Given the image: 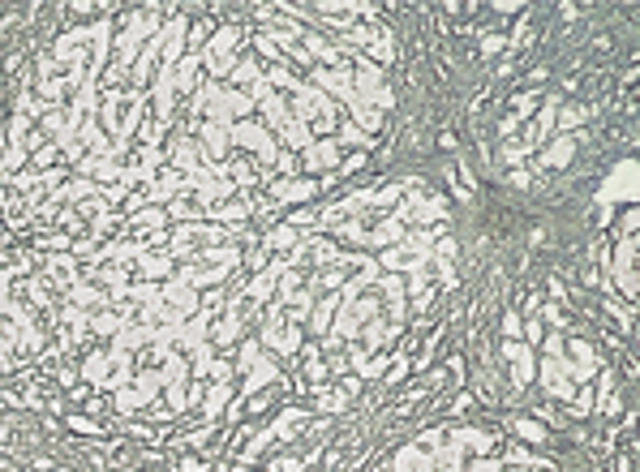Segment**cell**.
I'll return each mask as SVG.
<instances>
[{
    "label": "cell",
    "instance_id": "1",
    "mask_svg": "<svg viewBox=\"0 0 640 472\" xmlns=\"http://www.w3.org/2000/svg\"><path fill=\"white\" fill-rule=\"evenodd\" d=\"M228 146H245V151H254V163H275V138L266 133L258 120H237L228 129Z\"/></svg>",
    "mask_w": 640,
    "mask_h": 472
},
{
    "label": "cell",
    "instance_id": "2",
    "mask_svg": "<svg viewBox=\"0 0 640 472\" xmlns=\"http://www.w3.org/2000/svg\"><path fill=\"white\" fill-rule=\"evenodd\" d=\"M266 189H271V202H275V207H301V202H310V197H318L322 193V181H297V176H275L271 185H266Z\"/></svg>",
    "mask_w": 640,
    "mask_h": 472
},
{
    "label": "cell",
    "instance_id": "3",
    "mask_svg": "<svg viewBox=\"0 0 640 472\" xmlns=\"http://www.w3.org/2000/svg\"><path fill=\"white\" fill-rule=\"evenodd\" d=\"M498 356L512 361V387H529V382H533L537 352H533L524 340H503V344H498Z\"/></svg>",
    "mask_w": 640,
    "mask_h": 472
},
{
    "label": "cell",
    "instance_id": "4",
    "mask_svg": "<svg viewBox=\"0 0 640 472\" xmlns=\"http://www.w3.org/2000/svg\"><path fill=\"white\" fill-rule=\"evenodd\" d=\"M301 172H335V167H340V146H335L331 138H314L306 151H301Z\"/></svg>",
    "mask_w": 640,
    "mask_h": 472
},
{
    "label": "cell",
    "instance_id": "5",
    "mask_svg": "<svg viewBox=\"0 0 640 472\" xmlns=\"http://www.w3.org/2000/svg\"><path fill=\"white\" fill-rule=\"evenodd\" d=\"M554 112H559V104H554V99H546V108L542 112H537L533 120H524V133H520V146L533 155L537 146H546L550 142V133H554Z\"/></svg>",
    "mask_w": 640,
    "mask_h": 472
},
{
    "label": "cell",
    "instance_id": "6",
    "mask_svg": "<svg viewBox=\"0 0 640 472\" xmlns=\"http://www.w3.org/2000/svg\"><path fill=\"white\" fill-rule=\"evenodd\" d=\"M310 142H314L310 125H301V120H292V116L275 129V146H280V151H292V155H297V151H306Z\"/></svg>",
    "mask_w": 640,
    "mask_h": 472
},
{
    "label": "cell",
    "instance_id": "7",
    "mask_svg": "<svg viewBox=\"0 0 640 472\" xmlns=\"http://www.w3.org/2000/svg\"><path fill=\"white\" fill-rule=\"evenodd\" d=\"M258 78H262V60L237 56V60H232V74H228V90H250Z\"/></svg>",
    "mask_w": 640,
    "mask_h": 472
},
{
    "label": "cell",
    "instance_id": "8",
    "mask_svg": "<svg viewBox=\"0 0 640 472\" xmlns=\"http://www.w3.org/2000/svg\"><path fill=\"white\" fill-rule=\"evenodd\" d=\"M571 155H576V142H571V133H559L554 146H550V151H542V155H537V163H529V167H533V172H537V167H567V159H571Z\"/></svg>",
    "mask_w": 640,
    "mask_h": 472
},
{
    "label": "cell",
    "instance_id": "9",
    "mask_svg": "<svg viewBox=\"0 0 640 472\" xmlns=\"http://www.w3.org/2000/svg\"><path fill=\"white\" fill-rule=\"evenodd\" d=\"M508 429L520 438V443H529V447H542L546 438H550V429L537 421V417H512V425H508Z\"/></svg>",
    "mask_w": 640,
    "mask_h": 472
},
{
    "label": "cell",
    "instance_id": "10",
    "mask_svg": "<svg viewBox=\"0 0 640 472\" xmlns=\"http://www.w3.org/2000/svg\"><path fill=\"white\" fill-rule=\"evenodd\" d=\"M258 112H262V129H280L284 120H288V104H284V95H266V99H258V104H254Z\"/></svg>",
    "mask_w": 640,
    "mask_h": 472
},
{
    "label": "cell",
    "instance_id": "11",
    "mask_svg": "<svg viewBox=\"0 0 640 472\" xmlns=\"http://www.w3.org/2000/svg\"><path fill=\"white\" fill-rule=\"evenodd\" d=\"M310 395H314V408L327 412V417H331V412H348V395H344L340 387H314Z\"/></svg>",
    "mask_w": 640,
    "mask_h": 472
},
{
    "label": "cell",
    "instance_id": "12",
    "mask_svg": "<svg viewBox=\"0 0 640 472\" xmlns=\"http://www.w3.org/2000/svg\"><path fill=\"white\" fill-rule=\"evenodd\" d=\"M563 356H571L567 365H601V356L593 352V344L580 340V335H567V340H563Z\"/></svg>",
    "mask_w": 640,
    "mask_h": 472
},
{
    "label": "cell",
    "instance_id": "13",
    "mask_svg": "<svg viewBox=\"0 0 640 472\" xmlns=\"http://www.w3.org/2000/svg\"><path fill=\"white\" fill-rule=\"evenodd\" d=\"M232 391H237V382H232V378H228V382H207V399H202V417L211 421V417L224 408V399H232Z\"/></svg>",
    "mask_w": 640,
    "mask_h": 472
},
{
    "label": "cell",
    "instance_id": "14",
    "mask_svg": "<svg viewBox=\"0 0 640 472\" xmlns=\"http://www.w3.org/2000/svg\"><path fill=\"white\" fill-rule=\"evenodd\" d=\"M297 241H301V232H292V228L280 223V228H271V232L258 241V249H266V254H275V249H297Z\"/></svg>",
    "mask_w": 640,
    "mask_h": 472
},
{
    "label": "cell",
    "instance_id": "15",
    "mask_svg": "<svg viewBox=\"0 0 640 472\" xmlns=\"http://www.w3.org/2000/svg\"><path fill=\"white\" fill-rule=\"evenodd\" d=\"M262 82H266V90H292L297 86V74L288 69V64H266V69H262Z\"/></svg>",
    "mask_w": 640,
    "mask_h": 472
},
{
    "label": "cell",
    "instance_id": "16",
    "mask_svg": "<svg viewBox=\"0 0 640 472\" xmlns=\"http://www.w3.org/2000/svg\"><path fill=\"white\" fill-rule=\"evenodd\" d=\"M589 412H593V387H576V391H571V399H567V417L580 421V417H589Z\"/></svg>",
    "mask_w": 640,
    "mask_h": 472
},
{
    "label": "cell",
    "instance_id": "17",
    "mask_svg": "<svg viewBox=\"0 0 640 472\" xmlns=\"http://www.w3.org/2000/svg\"><path fill=\"white\" fill-rule=\"evenodd\" d=\"M589 116H593V108H576V104H567V108H559V112H554V129H580Z\"/></svg>",
    "mask_w": 640,
    "mask_h": 472
},
{
    "label": "cell",
    "instance_id": "18",
    "mask_svg": "<svg viewBox=\"0 0 640 472\" xmlns=\"http://www.w3.org/2000/svg\"><path fill=\"white\" fill-rule=\"evenodd\" d=\"M537 104H542V95H537V90H516L512 95V116L529 120V116H537Z\"/></svg>",
    "mask_w": 640,
    "mask_h": 472
},
{
    "label": "cell",
    "instance_id": "19",
    "mask_svg": "<svg viewBox=\"0 0 640 472\" xmlns=\"http://www.w3.org/2000/svg\"><path fill=\"white\" fill-rule=\"evenodd\" d=\"M250 43H254V52H258V56H266V64H288V56H284V52H280L271 39H266L262 30H254V35H250Z\"/></svg>",
    "mask_w": 640,
    "mask_h": 472
},
{
    "label": "cell",
    "instance_id": "20",
    "mask_svg": "<svg viewBox=\"0 0 640 472\" xmlns=\"http://www.w3.org/2000/svg\"><path fill=\"white\" fill-rule=\"evenodd\" d=\"M409 374H413V356H409V352H395V356H391V369H387L383 378H387V387H400Z\"/></svg>",
    "mask_w": 640,
    "mask_h": 472
},
{
    "label": "cell",
    "instance_id": "21",
    "mask_svg": "<svg viewBox=\"0 0 640 472\" xmlns=\"http://www.w3.org/2000/svg\"><path fill=\"white\" fill-rule=\"evenodd\" d=\"M211 30H215V22H193L185 30V52H202V43L211 39Z\"/></svg>",
    "mask_w": 640,
    "mask_h": 472
},
{
    "label": "cell",
    "instance_id": "22",
    "mask_svg": "<svg viewBox=\"0 0 640 472\" xmlns=\"http://www.w3.org/2000/svg\"><path fill=\"white\" fill-rule=\"evenodd\" d=\"M498 464H503V468H508V464H512V468H537V455H529L524 447H503V451H498Z\"/></svg>",
    "mask_w": 640,
    "mask_h": 472
},
{
    "label": "cell",
    "instance_id": "23",
    "mask_svg": "<svg viewBox=\"0 0 640 472\" xmlns=\"http://www.w3.org/2000/svg\"><path fill=\"white\" fill-rule=\"evenodd\" d=\"M258 356H262V344H258V335H250V340L237 348V356H232V365H237V369H254Z\"/></svg>",
    "mask_w": 640,
    "mask_h": 472
},
{
    "label": "cell",
    "instance_id": "24",
    "mask_svg": "<svg viewBox=\"0 0 640 472\" xmlns=\"http://www.w3.org/2000/svg\"><path fill=\"white\" fill-rule=\"evenodd\" d=\"M520 326H524L520 310H503V314H498V331H503V340H520Z\"/></svg>",
    "mask_w": 640,
    "mask_h": 472
},
{
    "label": "cell",
    "instance_id": "25",
    "mask_svg": "<svg viewBox=\"0 0 640 472\" xmlns=\"http://www.w3.org/2000/svg\"><path fill=\"white\" fill-rule=\"evenodd\" d=\"M30 163H35L39 172H52V163H64V155H60V146H43V151L30 155Z\"/></svg>",
    "mask_w": 640,
    "mask_h": 472
},
{
    "label": "cell",
    "instance_id": "26",
    "mask_svg": "<svg viewBox=\"0 0 640 472\" xmlns=\"http://www.w3.org/2000/svg\"><path fill=\"white\" fill-rule=\"evenodd\" d=\"M69 429H78V433H90V438H108V429L99 425V421H90V417H69Z\"/></svg>",
    "mask_w": 640,
    "mask_h": 472
},
{
    "label": "cell",
    "instance_id": "27",
    "mask_svg": "<svg viewBox=\"0 0 640 472\" xmlns=\"http://www.w3.org/2000/svg\"><path fill=\"white\" fill-rule=\"evenodd\" d=\"M104 365H108V352H90V356H86V365H82V374L104 382Z\"/></svg>",
    "mask_w": 640,
    "mask_h": 472
},
{
    "label": "cell",
    "instance_id": "28",
    "mask_svg": "<svg viewBox=\"0 0 640 472\" xmlns=\"http://www.w3.org/2000/svg\"><path fill=\"white\" fill-rule=\"evenodd\" d=\"M275 176H297V155L292 151H275V167H271Z\"/></svg>",
    "mask_w": 640,
    "mask_h": 472
},
{
    "label": "cell",
    "instance_id": "29",
    "mask_svg": "<svg viewBox=\"0 0 640 472\" xmlns=\"http://www.w3.org/2000/svg\"><path fill=\"white\" fill-rule=\"evenodd\" d=\"M464 472H503V464H498V455H477Z\"/></svg>",
    "mask_w": 640,
    "mask_h": 472
},
{
    "label": "cell",
    "instance_id": "30",
    "mask_svg": "<svg viewBox=\"0 0 640 472\" xmlns=\"http://www.w3.org/2000/svg\"><path fill=\"white\" fill-rule=\"evenodd\" d=\"M494 52H508V35H486L482 39V56H494Z\"/></svg>",
    "mask_w": 640,
    "mask_h": 472
},
{
    "label": "cell",
    "instance_id": "31",
    "mask_svg": "<svg viewBox=\"0 0 640 472\" xmlns=\"http://www.w3.org/2000/svg\"><path fill=\"white\" fill-rule=\"evenodd\" d=\"M533 417H542V425H546V429H550V425H559V421H563V417H559V412H554V408H546V403H533Z\"/></svg>",
    "mask_w": 640,
    "mask_h": 472
},
{
    "label": "cell",
    "instance_id": "32",
    "mask_svg": "<svg viewBox=\"0 0 640 472\" xmlns=\"http://www.w3.org/2000/svg\"><path fill=\"white\" fill-rule=\"evenodd\" d=\"M245 408H250L254 417H262L266 408H271V395H250V399H245Z\"/></svg>",
    "mask_w": 640,
    "mask_h": 472
},
{
    "label": "cell",
    "instance_id": "33",
    "mask_svg": "<svg viewBox=\"0 0 640 472\" xmlns=\"http://www.w3.org/2000/svg\"><path fill=\"white\" fill-rule=\"evenodd\" d=\"M473 403H477V395H473V391H460V395L451 399V412H468Z\"/></svg>",
    "mask_w": 640,
    "mask_h": 472
},
{
    "label": "cell",
    "instance_id": "34",
    "mask_svg": "<svg viewBox=\"0 0 640 472\" xmlns=\"http://www.w3.org/2000/svg\"><path fill=\"white\" fill-rule=\"evenodd\" d=\"M177 472H211V468H207V459H193V455H185V459H177Z\"/></svg>",
    "mask_w": 640,
    "mask_h": 472
},
{
    "label": "cell",
    "instance_id": "35",
    "mask_svg": "<svg viewBox=\"0 0 640 472\" xmlns=\"http://www.w3.org/2000/svg\"><path fill=\"white\" fill-rule=\"evenodd\" d=\"M335 382H340V391H344L348 399H357V395H361V387H365L361 378H348V374H344V378H335Z\"/></svg>",
    "mask_w": 640,
    "mask_h": 472
},
{
    "label": "cell",
    "instance_id": "36",
    "mask_svg": "<svg viewBox=\"0 0 640 472\" xmlns=\"http://www.w3.org/2000/svg\"><path fill=\"white\" fill-rule=\"evenodd\" d=\"M520 125H524L520 116H508V120H503V125H498V133H503V138H512V133H516Z\"/></svg>",
    "mask_w": 640,
    "mask_h": 472
},
{
    "label": "cell",
    "instance_id": "37",
    "mask_svg": "<svg viewBox=\"0 0 640 472\" xmlns=\"http://www.w3.org/2000/svg\"><path fill=\"white\" fill-rule=\"evenodd\" d=\"M524 155H529V151H524V146H520V142H516V146H508V151H503V159H508V163H520V159H524Z\"/></svg>",
    "mask_w": 640,
    "mask_h": 472
},
{
    "label": "cell",
    "instance_id": "38",
    "mask_svg": "<svg viewBox=\"0 0 640 472\" xmlns=\"http://www.w3.org/2000/svg\"><path fill=\"white\" fill-rule=\"evenodd\" d=\"M374 472H391V468H374Z\"/></svg>",
    "mask_w": 640,
    "mask_h": 472
}]
</instances>
